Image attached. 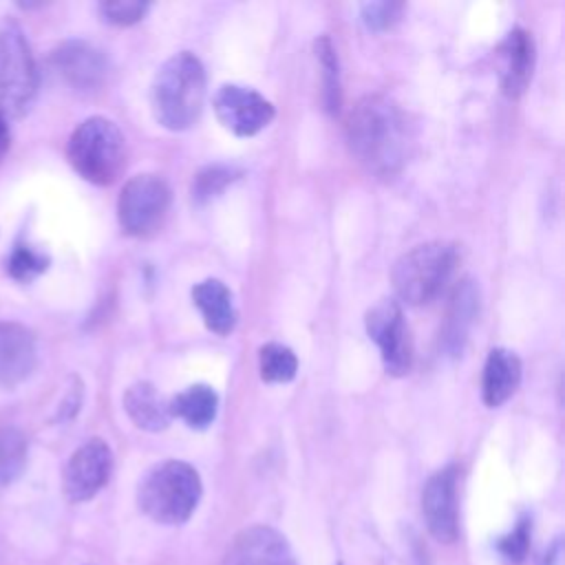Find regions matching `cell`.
<instances>
[{
    "instance_id": "16",
    "label": "cell",
    "mask_w": 565,
    "mask_h": 565,
    "mask_svg": "<svg viewBox=\"0 0 565 565\" xmlns=\"http://www.w3.org/2000/svg\"><path fill=\"white\" fill-rule=\"evenodd\" d=\"M521 382V360L508 349H492L483 364L481 397L486 406L497 408L508 402Z\"/></svg>"
},
{
    "instance_id": "2",
    "label": "cell",
    "mask_w": 565,
    "mask_h": 565,
    "mask_svg": "<svg viewBox=\"0 0 565 565\" xmlns=\"http://www.w3.org/2000/svg\"><path fill=\"white\" fill-rule=\"evenodd\" d=\"M205 99V68L201 60L181 51L168 57L154 73L150 86V104L154 119L168 130L190 128L201 110Z\"/></svg>"
},
{
    "instance_id": "23",
    "label": "cell",
    "mask_w": 565,
    "mask_h": 565,
    "mask_svg": "<svg viewBox=\"0 0 565 565\" xmlns=\"http://www.w3.org/2000/svg\"><path fill=\"white\" fill-rule=\"evenodd\" d=\"M51 258L35 249L33 245L24 243V241H18L11 249V254L7 256V274L18 280V282H29L33 278H38L40 274L46 271Z\"/></svg>"
},
{
    "instance_id": "19",
    "label": "cell",
    "mask_w": 565,
    "mask_h": 565,
    "mask_svg": "<svg viewBox=\"0 0 565 565\" xmlns=\"http://www.w3.org/2000/svg\"><path fill=\"white\" fill-rule=\"evenodd\" d=\"M170 415L183 419L190 428H207L218 411V395L207 384H192L185 391L177 393L170 402Z\"/></svg>"
},
{
    "instance_id": "15",
    "label": "cell",
    "mask_w": 565,
    "mask_h": 565,
    "mask_svg": "<svg viewBox=\"0 0 565 565\" xmlns=\"http://www.w3.org/2000/svg\"><path fill=\"white\" fill-rule=\"evenodd\" d=\"M499 57V82L508 97H519L534 71V40L525 29H512L497 46Z\"/></svg>"
},
{
    "instance_id": "25",
    "label": "cell",
    "mask_w": 565,
    "mask_h": 565,
    "mask_svg": "<svg viewBox=\"0 0 565 565\" xmlns=\"http://www.w3.org/2000/svg\"><path fill=\"white\" fill-rule=\"evenodd\" d=\"M530 539H532V519L521 516L516 525L497 541V552L512 565L523 563L530 550Z\"/></svg>"
},
{
    "instance_id": "13",
    "label": "cell",
    "mask_w": 565,
    "mask_h": 565,
    "mask_svg": "<svg viewBox=\"0 0 565 565\" xmlns=\"http://www.w3.org/2000/svg\"><path fill=\"white\" fill-rule=\"evenodd\" d=\"M221 565H298L287 539L269 525L241 530L223 554Z\"/></svg>"
},
{
    "instance_id": "3",
    "label": "cell",
    "mask_w": 565,
    "mask_h": 565,
    "mask_svg": "<svg viewBox=\"0 0 565 565\" xmlns=\"http://www.w3.org/2000/svg\"><path fill=\"white\" fill-rule=\"evenodd\" d=\"M201 477L185 461H163L150 468L137 488V503L146 516L177 525L192 516L201 499Z\"/></svg>"
},
{
    "instance_id": "8",
    "label": "cell",
    "mask_w": 565,
    "mask_h": 565,
    "mask_svg": "<svg viewBox=\"0 0 565 565\" xmlns=\"http://www.w3.org/2000/svg\"><path fill=\"white\" fill-rule=\"evenodd\" d=\"M366 333L377 344L386 373L406 375L411 371L413 347L397 300L384 298L366 311Z\"/></svg>"
},
{
    "instance_id": "5",
    "label": "cell",
    "mask_w": 565,
    "mask_h": 565,
    "mask_svg": "<svg viewBox=\"0 0 565 565\" xmlns=\"http://www.w3.org/2000/svg\"><path fill=\"white\" fill-rule=\"evenodd\" d=\"M457 245L446 241H430L402 254L393 267V287L402 302H430L448 282L457 265Z\"/></svg>"
},
{
    "instance_id": "20",
    "label": "cell",
    "mask_w": 565,
    "mask_h": 565,
    "mask_svg": "<svg viewBox=\"0 0 565 565\" xmlns=\"http://www.w3.org/2000/svg\"><path fill=\"white\" fill-rule=\"evenodd\" d=\"M477 289L472 280H461V285L452 294L448 320H446V331H444V344L450 353L461 351L468 327L472 324V318L477 313Z\"/></svg>"
},
{
    "instance_id": "9",
    "label": "cell",
    "mask_w": 565,
    "mask_h": 565,
    "mask_svg": "<svg viewBox=\"0 0 565 565\" xmlns=\"http://www.w3.org/2000/svg\"><path fill=\"white\" fill-rule=\"evenodd\" d=\"M212 106L223 128L238 137H252L274 119L271 102L241 84H223L214 93Z\"/></svg>"
},
{
    "instance_id": "26",
    "label": "cell",
    "mask_w": 565,
    "mask_h": 565,
    "mask_svg": "<svg viewBox=\"0 0 565 565\" xmlns=\"http://www.w3.org/2000/svg\"><path fill=\"white\" fill-rule=\"evenodd\" d=\"M232 179H234L232 168H227V166H207L192 181V199L196 203H205L212 196H216L218 192H223L227 188V183H232Z\"/></svg>"
},
{
    "instance_id": "6",
    "label": "cell",
    "mask_w": 565,
    "mask_h": 565,
    "mask_svg": "<svg viewBox=\"0 0 565 565\" xmlns=\"http://www.w3.org/2000/svg\"><path fill=\"white\" fill-rule=\"evenodd\" d=\"M40 75L31 44L15 20L0 24V108L7 117L29 113Z\"/></svg>"
},
{
    "instance_id": "4",
    "label": "cell",
    "mask_w": 565,
    "mask_h": 565,
    "mask_svg": "<svg viewBox=\"0 0 565 565\" xmlns=\"http://www.w3.org/2000/svg\"><path fill=\"white\" fill-rule=\"evenodd\" d=\"M66 157L82 179L95 185H108L126 168V137L115 121L88 117L73 130Z\"/></svg>"
},
{
    "instance_id": "1",
    "label": "cell",
    "mask_w": 565,
    "mask_h": 565,
    "mask_svg": "<svg viewBox=\"0 0 565 565\" xmlns=\"http://www.w3.org/2000/svg\"><path fill=\"white\" fill-rule=\"evenodd\" d=\"M349 148L371 172L395 174L411 148V130L402 108L386 95L362 97L347 121Z\"/></svg>"
},
{
    "instance_id": "18",
    "label": "cell",
    "mask_w": 565,
    "mask_h": 565,
    "mask_svg": "<svg viewBox=\"0 0 565 565\" xmlns=\"http://www.w3.org/2000/svg\"><path fill=\"white\" fill-rule=\"evenodd\" d=\"M124 411L135 426L157 433L170 424V406L150 382H137L124 393Z\"/></svg>"
},
{
    "instance_id": "10",
    "label": "cell",
    "mask_w": 565,
    "mask_h": 565,
    "mask_svg": "<svg viewBox=\"0 0 565 565\" xmlns=\"http://www.w3.org/2000/svg\"><path fill=\"white\" fill-rule=\"evenodd\" d=\"M113 452L104 439H88L66 461L62 486L71 503L93 499L110 479Z\"/></svg>"
},
{
    "instance_id": "12",
    "label": "cell",
    "mask_w": 565,
    "mask_h": 565,
    "mask_svg": "<svg viewBox=\"0 0 565 565\" xmlns=\"http://www.w3.org/2000/svg\"><path fill=\"white\" fill-rule=\"evenodd\" d=\"M457 466L437 470L424 486L422 512L430 534L441 543H452L459 534V508H457Z\"/></svg>"
},
{
    "instance_id": "22",
    "label": "cell",
    "mask_w": 565,
    "mask_h": 565,
    "mask_svg": "<svg viewBox=\"0 0 565 565\" xmlns=\"http://www.w3.org/2000/svg\"><path fill=\"white\" fill-rule=\"evenodd\" d=\"M258 366H260V377L265 382H289L296 377L298 371V358L296 353L278 342H267L258 351Z\"/></svg>"
},
{
    "instance_id": "11",
    "label": "cell",
    "mask_w": 565,
    "mask_h": 565,
    "mask_svg": "<svg viewBox=\"0 0 565 565\" xmlns=\"http://www.w3.org/2000/svg\"><path fill=\"white\" fill-rule=\"evenodd\" d=\"M51 64L57 75L82 95L97 93L108 77V60L106 55L86 40H66L62 42L53 55Z\"/></svg>"
},
{
    "instance_id": "24",
    "label": "cell",
    "mask_w": 565,
    "mask_h": 565,
    "mask_svg": "<svg viewBox=\"0 0 565 565\" xmlns=\"http://www.w3.org/2000/svg\"><path fill=\"white\" fill-rule=\"evenodd\" d=\"M316 57L322 68V86H324V108L329 113H335L340 106V73H338V55L329 40V35H322L316 42Z\"/></svg>"
},
{
    "instance_id": "28",
    "label": "cell",
    "mask_w": 565,
    "mask_h": 565,
    "mask_svg": "<svg viewBox=\"0 0 565 565\" xmlns=\"http://www.w3.org/2000/svg\"><path fill=\"white\" fill-rule=\"evenodd\" d=\"M402 2H366L362 4V20L373 31L391 29L402 18Z\"/></svg>"
},
{
    "instance_id": "21",
    "label": "cell",
    "mask_w": 565,
    "mask_h": 565,
    "mask_svg": "<svg viewBox=\"0 0 565 565\" xmlns=\"http://www.w3.org/2000/svg\"><path fill=\"white\" fill-rule=\"evenodd\" d=\"M29 441L15 426H0V486L13 483L26 468Z\"/></svg>"
},
{
    "instance_id": "27",
    "label": "cell",
    "mask_w": 565,
    "mask_h": 565,
    "mask_svg": "<svg viewBox=\"0 0 565 565\" xmlns=\"http://www.w3.org/2000/svg\"><path fill=\"white\" fill-rule=\"evenodd\" d=\"M148 11V2L139 0H119V2H102L99 13L106 22L117 26H128L139 22Z\"/></svg>"
},
{
    "instance_id": "14",
    "label": "cell",
    "mask_w": 565,
    "mask_h": 565,
    "mask_svg": "<svg viewBox=\"0 0 565 565\" xmlns=\"http://www.w3.org/2000/svg\"><path fill=\"white\" fill-rule=\"evenodd\" d=\"M38 364V342L20 322H0V388L22 384Z\"/></svg>"
},
{
    "instance_id": "17",
    "label": "cell",
    "mask_w": 565,
    "mask_h": 565,
    "mask_svg": "<svg viewBox=\"0 0 565 565\" xmlns=\"http://www.w3.org/2000/svg\"><path fill=\"white\" fill-rule=\"evenodd\" d=\"M192 302L201 311L205 327L218 335H227L236 324V307L232 291L216 278L201 280L192 287Z\"/></svg>"
},
{
    "instance_id": "7",
    "label": "cell",
    "mask_w": 565,
    "mask_h": 565,
    "mask_svg": "<svg viewBox=\"0 0 565 565\" xmlns=\"http://www.w3.org/2000/svg\"><path fill=\"white\" fill-rule=\"evenodd\" d=\"M170 188L157 174H137L128 179L119 192V225L130 236H148L157 232L170 210Z\"/></svg>"
},
{
    "instance_id": "30",
    "label": "cell",
    "mask_w": 565,
    "mask_h": 565,
    "mask_svg": "<svg viewBox=\"0 0 565 565\" xmlns=\"http://www.w3.org/2000/svg\"><path fill=\"white\" fill-rule=\"evenodd\" d=\"M11 143V132H9V117L0 108V159L7 154Z\"/></svg>"
},
{
    "instance_id": "29",
    "label": "cell",
    "mask_w": 565,
    "mask_h": 565,
    "mask_svg": "<svg viewBox=\"0 0 565 565\" xmlns=\"http://www.w3.org/2000/svg\"><path fill=\"white\" fill-rule=\"evenodd\" d=\"M541 565H563V541H561V536H556L554 543L547 547Z\"/></svg>"
}]
</instances>
